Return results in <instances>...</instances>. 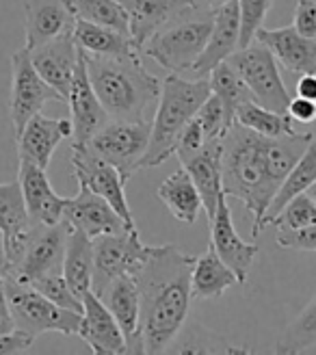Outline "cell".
<instances>
[{"label":"cell","instance_id":"cell-9","mask_svg":"<svg viewBox=\"0 0 316 355\" xmlns=\"http://www.w3.org/2000/svg\"><path fill=\"white\" fill-rule=\"evenodd\" d=\"M154 245H146L139 230H124L117 234L94 239V279L91 291L98 295L111 279L119 275H137L152 254Z\"/></svg>","mask_w":316,"mask_h":355},{"label":"cell","instance_id":"cell-11","mask_svg":"<svg viewBox=\"0 0 316 355\" xmlns=\"http://www.w3.org/2000/svg\"><path fill=\"white\" fill-rule=\"evenodd\" d=\"M46 102H65L30 63L28 50L22 48L11 57V102L9 113L15 135L24 128V123L35 115L42 113Z\"/></svg>","mask_w":316,"mask_h":355},{"label":"cell","instance_id":"cell-43","mask_svg":"<svg viewBox=\"0 0 316 355\" xmlns=\"http://www.w3.org/2000/svg\"><path fill=\"white\" fill-rule=\"evenodd\" d=\"M35 338L20 329H13L9 334H0V353L9 355V353H22L33 347Z\"/></svg>","mask_w":316,"mask_h":355},{"label":"cell","instance_id":"cell-24","mask_svg":"<svg viewBox=\"0 0 316 355\" xmlns=\"http://www.w3.org/2000/svg\"><path fill=\"white\" fill-rule=\"evenodd\" d=\"M221 150H223V141H206V144L198 150L178 154L182 169L191 175V180L195 182V187L200 191V198H202L208 219L215 215L217 202L223 193Z\"/></svg>","mask_w":316,"mask_h":355},{"label":"cell","instance_id":"cell-12","mask_svg":"<svg viewBox=\"0 0 316 355\" xmlns=\"http://www.w3.org/2000/svg\"><path fill=\"white\" fill-rule=\"evenodd\" d=\"M72 167H74V178H76L78 187H85V189L98 193L100 198H104L117 210V215L130 227H137L132 210L128 206L126 189H124L126 180L111 163L102 161L100 156H96L85 146L74 144L72 146Z\"/></svg>","mask_w":316,"mask_h":355},{"label":"cell","instance_id":"cell-25","mask_svg":"<svg viewBox=\"0 0 316 355\" xmlns=\"http://www.w3.org/2000/svg\"><path fill=\"white\" fill-rule=\"evenodd\" d=\"M30 227L33 221L28 217L20 182L13 180L0 184V232L5 239V271L20 256Z\"/></svg>","mask_w":316,"mask_h":355},{"label":"cell","instance_id":"cell-27","mask_svg":"<svg viewBox=\"0 0 316 355\" xmlns=\"http://www.w3.org/2000/svg\"><path fill=\"white\" fill-rule=\"evenodd\" d=\"M236 284H238L236 273L219 258L213 245H208V250L193 262V271H191L193 299L198 301L219 299L227 288L236 286Z\"/></svg>","mask_w":316,"mask_h":355},{"label":"cell","instance_id":"cell-26","mask_svg":"<svg viewBox=\"0 0 316 355\" xmlns=\"http://www.w3.org/2000/svg\"><path fill=\"white\" fill-rule=\"evenodd\" d=\"M117 3L126 11L128 33L139 50L158 28L191 7L188 0H117Z\"/></svg>","mask_w":316,"mask_h":355},{"label":"cell","instance_id":"cell-34","mask_svg":"<svg viewBox=\"0 0 316 355\" xmlns=\"http://www.w3.org/2000/svg\"><path fill=\"white\" fill-rule=\"evenodd\" d=\"M208 83H210V94H215L223 102L225 111L232 117L240 104L254 100L245 80L236 74V69L227 61L219 63L213 72L208 74Z\"/></svg>","mask_w":316,"mask_h":355},{"label":"cell","instance_id":"cell-13","mask_svg":"<svg viewBox=\"0 0 316 355\" xmlns=\"http://www.w3.org/2000/svg\"><path fill=\"white\" fill-rule=\"evenodd\" d=\"M208 225H210V245L215 247L219 258L236 273L238 284H243L249 277L252 264L260 252V247L256 243H247L238 236L225 193H221L215 215L208 219Z\"/></svg>","mask_w":316,"mask_h":355},{"label":"cell","instance_id":"cell-39","mask_svg":"<svg viewBox=\"0 0 316 355\" xmlns=\"http://www.w3.org/2000/svg\"><path fill=\"white\" fill-rule=\"evenodd\" d=\"M273 0H238V20H240V48L249 46L256 40V33L265 24V17Z\"/></svg>","mask_w":316,"mask_h":355},{"label":"cell","instance_id":"cell-14","mask_svg":"<svg viewBox=\"0 0 316 355\" xmlns=\"http://www.w3.org/2000/svg\"><path fill=\"white\" fill-rule=\"evenodd\" d=\"M63 221L69 227L80 230V232H85L91 239L102 236V234H117V232H124V230H132L117 215V210L107 200L85 187H78V193L74 198L65 200Z\"/></svg>","mask_w":316,"mask_h":355},{"label":"cell","instance_id":"cell-44","mask_svg":"<svg viewBox=\"0 0 316 355\" xmlns=\"http://www.w3.org/2000/svg\"><path fill=\"white\" fill-rule=\"evenodd\" d=\"M288 115L292 117V121L312 123V121H316V102H312L308 98H301V96L290 98Z\"/></svg>","mask_w":316,"mask_h":355},{"label":"cell","instance_id":"cell-18","mask_svg":"<svg viewBox=\"0 0 316 355\" xmlns=\"http://www.w3.org/2000/svg\"><path fill=\"white\" fill-rule=\"evenodd\" d=\"M28 55L37 74L67 102V94L78 63V46L74 42V33L33 48L28 50Z\"/></svg>","mask_w":316,"mask_h":355},{"label":"cell","instance_id":"cell-28","mask_svg":"<svg viewBox=\"0 0 316 355\" xmlns=\"http://www.w3.org/2000/svg\"><path fill=\"white\" fill-rule=\"evenodd\" d=\"M69 288L82 299L87 291H91L94 279V239L87 236L80 230L69 227L67 243H65V256H63V269H61Z\"/></svg>","mask_w":316,"mask_h":355},{"label":"cell","instance_id":"cell-3","mask_svg":"<svg viewBox=\"0 0 316 355\" xmlns=\"http://www.w3.org/2000/svg\"><path fill=\"white\" fill-rule=\"evenodd\" d=\"M87 76L109 119L148 121V111L161 96V80L143 65V55H87Z\"/></svg>","mask_w":316,"mask_h":355},{"label":"cell","instance_id":"cell-40","mask_svg":"<svg viewBox=\"0 0 316 355\" xmlns=\"http://www.w3.org/2000/svg\"><path fill=\"white\" fill-rule=\"evenodd\" d=\"M275 243L284 250L297 252H316V223L297 227V230H277Z\"/></svg>","mask_w":316,"mask_h":355},{"label":"cell","instance_id":"cell-32","mask_svg":"<svg viewBox=\"0 0 316 355\" xmlns=\"http://www.w3.org/2000/svg\"><path fill=\"white\" fill-rule=\"evenodd\" d=\"M234 121L245 128H249L252 132L262 135V137H284V135L295 132L292 117L288 113L269 111L254 100L238 106L234 113Z\"/></svg>","mask_w":316,"mask_h":355},{"label":"cell","instance_id":"cell-22","mask_svg":"<svg viewBox=\"0 0 316 355\" xmlns=\"http://www.w3.org/2000/svg\"><path fill=\"white\" fill-rule=\"evenodd\" d=\"M17 161H20L17 182H20L30 221L44 225L63 221V208L67 198H61V195L55 193L46 175V169L37 167L30 161H24V158H17Z\"/></svg>","mask_w":316,"mask_h":355},{"label":"cell","instance_id":"cell-41","mask_svg":"<svg viewBox=\"0 0 316 355\" xmlns=\"http://www.w3.org/2000/svg\"><path fill=\"white\" fill-rule=\"evenodd\" d=\"M292 26L297 33L304 35V37H316V3L314 0H297Z\"/></svg>","mask_w":316,"mask_h":355},{"label":"cell","instance_id":"cell-17","mask_svg":"<svg viewBox=\"0 0 316 355\" xmlns=\"http://www.w3.org/2000/svg\"><path fill=\"white\" fill-rule=\"evenodd\" d=\"M69 137H72V121L69 119H52L42 113H35L24 123V128L15 135L17 158H24L42 169H48L52 154L61 141Z\"/></svg>","mask_w":316,"mask_h":355},{"label":"cell","instance_id":"cell-5","mask_svg":"<svg viewBox=\"0 0 316 355\" xmlns=\"http://www.w3.org/2000/svg\"><path fill=\"white\" fill-rule=\"evenodd\" d=\"M215 11L188 7L173 17L163 28H158L141 46V55L154 59L169 74L188 72L206 48Z\"/></svg>","mask_w":316,"mask_h":355},{"label":"cell","instance_id":"cell-45","mask_svg":"<svg viewBox=\"0 0 316 355\" xmlns=\"http://www.w3.org/2000/svg\"><path fill=\"white\" fill-rule=\"evenodd\" d=\"M13 316H11V308L7 301V293H5V279H3V271H0V334H9L13 331Z\"/></svg>","mask_w":316,"mask_h":355},{"label":"cell","instance_id":"cell-6","mask_svg":"<svg viewBox=\"0 0 316 355\" xmlns=\"http://www.w3.org/2000/svg\"><path fill=\"white\" fill-rule=\"evenodd\" d=\"M5 293L11 308L13 325L33 338L46 331H59L63 336H78L80 329V312L65 310L57 304H52L48 297L40 291H35L30 284L15 279L9 273H3Z\"/></svg>","mask_w":316,"mask_h":355},{"label":"cell","instance_id":"cell-20","mask_svg":"<svg viewBox=\"0 0 316 355\" xmlns=\"http://www.w3.org/2000/svg\"><path fill=\"white\" fill-rule=\"evenodd\" d=\"M240 20H238V0H227L219 9H215L213 28H210L206 48L195 61L191 72H195L198 78H208L213 69L227 61L240 48Z\"/></svg>","mask_w":316,"mask_h":355},{"label":"cell","instance_id":"cell-7","mask_svg":"<svg viewBox=\"0 0 316 355\" xmlns=\"http://www.w3.org/2000/svg\"><path fill=\"white\" fill-rule=\"evenodd\" d=\"M227 63L245 80L254 102L275 113H288L290 94L279 76L277 61L267 50V46L254 40L249 46L238 48L234 55L227 57Z\"/></svg>","mask_w":316,"mask_h":355},{"label":"cell","instance_id":"cell-30","mask_svg":"<svg viewBox=\"0 0 316 355\" xmlns=\"http://www.w3.org/2000/svg\"><path fill=\"white\" fill-rule=\"evenodd\" d=\"M156 195H158V200L169 208V212L175 219L188 225L195 223L200 212L204 210L200 191L182 167L178 171H173L167 180L158 187Z\"/></svg>","mask_w":316,"mask_h":355},{"label":"cell","instance_id":"cell-37","mask_svg":"<svg viewBox=\"0 0 316 355\" xmlns=\"http://www.w3.org/2000/svg\"><path fill=\"white\" fill-rule=\"evenodd\" d=\"M26 284H30L35 291H40L44 297H48L52 304L82 314V299L76 297V293L69 288V284L65 282L63 273H50V275L37 277L33 282H26Z\"/></svg>","mask_w":316,"mask_h":355},{"label":"cell","instance_id":"cell-49","mask_svg":"<svg viewBox=\"0 0 316 355\" xmlns=\"http://www.w3.org/2000/svg\"><path fill=\"white\" fill-rule=\"evenodd\" d=\"M308 195H310V198L314 200V204H316V182L308 189Z\"/></svg>","mask_w":316,"mask_h":355},{"label":"cell","instance_id":"cell-46","mask_svg":"<svg viewBox=\"0 0 316 355\" xmlns=\"http://www.w3.org/2000/svg\"><path fill=\"white\" fill-rule=\"evenodd\" d=\"M297 96L316 102V74H301L297 80Z\"/></svg>","mask_w":316,"mask_h":355},{"label":"cell","instance_id":"cell-31","mask_svg":"<svg viewBox=\"0 0 316 355\" xmlns=\"http://www.w3.org/2000/svg\"><path fill=\"white\" fill-rule=\"evenodd\" d=\"M314 182H316V139L308 146V150L304 152V156L299 158V161L295 163V167L286 173L282 184L277 187L273 200L267 208L265 227L271 225V221L279 215V210H282L292 198L306 193Z\"/></svg>","mask_w":316,"mask_h":355},{"label":"cell","instance_id":"cell-47","mask_svg":"<svg viewBox=\"0 0 316 355\" xmlns=\"http://www.w3.org/2000/svg\"><path fill=\"white\" fill-rule=\"evenodd\" d=\"M188 3L193 7H198V9H208V11H215L219 9L223 3H227V0H188Z\"/></svg>","mask_w":316,"mask_h":355},{"label":"cell","instance_id":"cell-4","mask_svg":"<svg viewBox=\"0 0 316 355\" xmlns=\"http://www.w3.org/2000/svg\"><path fill=\"white\" fill-rule=\"evenodd\" d=\"M210 96L208 78L186 80L180 74H169L161 83V96L150 123V146L141 161V169L158 167L175 154L178 137L188 119L198 113L202 102Z\"/></svg>","mask_w":316,"mask_h":355},{"label":"cell","instance_id":"cell-2","mask_svg":"<svg viewBox=\"0 0 316 355\" xmlns=\"http://www.w3.org/2000/svg\"><path fill=\"white\" fill-rule=\"evenodd\" d=\"M221 184L227 198H236L252 212V234L265 230V215L282 178L275 173L267 156V137L232 123L223 137Z\"/></svg>","mask_w":316,"mask_h":355},{"label":"cell","instance_id":"cell-23","mask_svg":"<svg viewBox=\"0 0 316 355\" xmlns=\"http://www.w3.org/2000/svg\"><path fill=\"white\" fill-rule=\"evenodd\" d=\"M256 40L267 46L277 65L292 74H316V37H304L295 26L265 28L256 33Z\"/></svg>","mask_w":316,"mask_h":355},{"label":"cell","instance_id":"cell-35","mask_svg":"<svg viewBox=\"0 0 316 355\" xmlns=\"http://www.w3.org/2000/svg\"><path fill=\"white\" fill-rule=\"evenodd\" d=\"M65 5L74 13L76 20L102 24L130 35L126 11L117 0H65Z\"/></svg>","mask_w":316,"mask_h":355},{"label":"cell","instance_id":"cell-36","mask_svg":"<svg viewBox=\"0 0 316 355\" xmlns=\"http://www.w3.org/2000/svg\"><path fill=\"white\" fill-rule=\"evenodd\" d=\"M195 119L200 121V126L206 135V141H223V137L234 123V117L225 111L223 102L215 94H210L202 102V106L195 113Z\"/></svg>","mask_w":316,"mask_h":355},{"label":"cell","instance_id":"cell-10","mask_svg":"<svg viewBox=\"0 0 316 355\" xmlns=\"http://www.w3.org/2000/svg\"><path fill=\"white\" fill-rule=\"evenodd\" d=\"M67 232L69 225L65 221L52 225L33 223L20 256H17V260L5 273L13 275L20 282H33L50 273H61Z\"/></svg>","mask_w":316,"mask_h":355},{"label":"cell","instance_id":"cell-42","mask_svg":"<svg viewBox=\"0 0 316 355\" xmlns=\"http://www.w3.org/2000/svg\"><path fill=\"white\" fill-rule=\"evenodd\" d=\"M206 144V135L200 126V121L195 119V115H193L188 119V123L182 128L180 137H178V146H175V154H180V152H193V150H198Z\"/></svg>","mask_w":316,"mask_h":355},{"label":"cell","instance_id":"cell-15","mask_svg":"<svg viewBox=\"0 0 316 355\" xmlns=\"http://www.w3.org/2000/svg\"><path fill=\"white\" fill-rule=\"evenodd\" d=\"M98 297L109 308L126 338V353H143L141 340V301L132 275H119L104 286Z\"/></svg>","mask_w":316,"mask_h":355},{"label":"cell","instance_id":"cell-16","mask_svg":"<svg viewBox=\"0 0 316 355\" xmlns=\"http://www.w3.org/2000/svg\"><path fill=\"white\" fill-rule=\"evenodd\" d=\"M67 104L69 111H72V137L76 146H85L104 123L109 121V115L104 111V106L100 104L94 87L87 76V65L82 50L78 48V63H76V72L72 87H69L67 94Z\"/></svg>","mask_w":316,"mask_h":355},{"label":"cell","instance_id":"cell-21","mask_svg":"<svg viewBox=\"0 0 316 355\" xmlns=\"http://www.w3.org/2000/svg\"><path fill=\"white\" fill-rule=\"evenodd\" d=\"M78 336L98 355L126 353L124 334H121L109 308L102 304V299L94 291H87L82 295V318Z\"/></svg>","mask_w":316,"mask_h":355},{"label":"cell","instance_id":"cell-38","mask_svg":"<svg viewBox=\"0 0 316 355\" xmlns=\"http://www.w3.org/2000/svg\"><path fill=\"white\" fill-rule=\"evenodd\" d=\"M312 223H316V204L308 195V191L292 198L271 221V225H275L277 230H297Z\"/></svg>","mask_w":316,"mask_h":355},{"label":"cell","instance_id":"cell-48","mask_svg":"<svg viewBox=\"0 0 316 355\" xmlns=\"http://www.w3.org/2000/svg\"><path fill=\"white\" fill-rule=\"evenodd\" d=\"M0 271H5V239L0 232Z\"/></svg>","mask_w":316,"mask_h":355},{"label":"cell","instance_id":"cell-29","mask_svg":"<svg viewBox=\"0 0 316 355\" xmlns=\"http://www.w3.org/2000/svg\"><path fill=\"white\" fill-rule=\"evenodd\" d=\"M74 42L76 46L87 52V55H98V57H124V55H141V50L137 48L130 35L94 24L76 20L74 26Z\"/></svg>","mask_w":316,"mask_h":355},{"label":"cell","instance_id":"cell-19","mask_svg":"<svg viewBox=\"0 0 316 355\" xmlns=\"http://www.w3.org/2000/svg\"><path fill=\"white\" fill-rule=\"evenodd\" d=\"M76 17L65 0H24V48L33 50L63 35H72Z\"/></svg>","mask_w":316,"mask_h":355},{"label":"cell","instance_id":"cell-8","mask_svg":"<svg viewBox=\"0 0 316 355\" xmlns=\"http://www.w3.org/2000/svg\"><path fill=\"white\" fill-rule=\"evenodd\" d=\"M150 146V121H121L109 119L87 141L85 148L91 150L102 161L111 163L128 182L132 173L141 169V161Z\"/></svg>","mask_w":316,"mask_h":355},{"label":"cell","instance_id":"cell-33","mask_svg":"<svg viewBox=\"0 0 316 355\" xmlns=\"http://www.w3.org/2000/svg\"><path fill=\"white\" fill-rule=\"evenodd\" d=\"M316 351V297L299 312V316L282 331L275 353L295 355Z\"/></svg>","mask_w":316,"mask_h":355},{"label":"cell","instance_id":"cell-1","mask_svg":"<svg viewBox=\"0 0 316 355\" xmlns=\"http://www.w3.org/2000/svg\"><path fill=\"white\" fill-rule=\"evenodd\" d=\"M195 258L175 245H154L134 275L141 301L143 353H165L180 336L191 310V271Z\"/></svg>","mask_w":316,"mask_h":355}]
</instances>
